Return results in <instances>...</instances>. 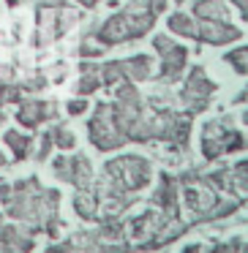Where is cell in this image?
I'll return each mask as SVG.
<instances>
[{
	"label": "cell",
	"instance_id": "6da1fadb",
	"mask_svg": "<svg viewBox=\"0 0 248 253\" xmlns=\"http://www.w3.org/2000/svg\"><path fill=\"white\" fill-rule=\"evenodd\" d=\"M0 204L8 220L25 223L36 234L57 240L63 229L60 220V191L47 188L39 177H22L14 182H0Z\"/></svg>",
	"mask_w": 248,
	"mask_h": 253
},
{
	"label": "cell",
	"instance_id": "7a4b0ae2",
	"mask_svg": "<svg viewBox=\"0 0 248 253\" xmlns=\"http://www.w3.org/2000/svg\"><path fill=\"white\" fill-rule=\"evenodd\" d=\"M153 182V164L145 155L123 153L104 164L101 180H93V188L101 199L104 218L126 215L134 204H139V191Z\"/></svg>",
	"mask_w": 248,
	"mask_h": 253
},
{
	"label": "cell",
	"instance_id": "3957f363",
	"mask_svg": "<svg viewBox=\"0 0 248 253\" xmlns=\"http://www.w3.org/2000/svg\"><path fill=\"white\" fill-rule=\"evenodd\" d=\"M177 185H180V204L188 215L186 220L194 229L213 223V220H221V218H232L235 212H243V204H246V199H235V196L215 191L204 180V171L199 169L177 174Z\"/></svg>",
	"mask_w": 248,
	"mask_h": 253
},
{
	"label": "cell",
	"instance_id": "277c9868",
	"mask_svg": "<svg viewBox=\"0 0 248 253\" xmlns=\"http://www.w3.org/2000/svg\"><path fill=\"white\" fill-rule=\"evenodd\" d=\"M166 3L169 0H128L126 8L115 11L109 19H104L93 30H88V36L99 41L104 49L145 39L153 30L155 19L166 11Z\"/></svg>",
	"mask_w": 248,
	"mask_h": 253
},
{
	"label": "cell",
	"instance_id": "5b68a950",
	"mask_svg": "<svg viewBox=\"0 0 248 253\" xmlns=\"http://www.w3.org/2000/svg\"><path fill=\"white\" fill-rule=\"evenodd\" d=\"M36 46H50L52 41L63 39L77 22H82V8L68 6L66 0H39L36 3Z\"/></svg>",
	"mask_w": 248,
	"mask_h": 253
},
{
	"label": "cell",
	"instance_id": "8992f818",
	"mask_svg": "<svg viewBox=\"0 0 248 253\" xmlns=\"http://www.w3.org/2000/svg\"><path fill=\"white\" fill-rule=\"evenodd\" d=\"M246 150V133L235 128L232 115H218L202 126V155L204 161H215L226 153H243Z\"/></svg>",
	"mask_w": 248,
	"mask_h": 253
},
{
	"label": "cell",
	"instance_id": "52a82bcc",
	"mask_svg": "<svg viewBox=\"0 0 248 253\" xmlns=\"http://www.w3.org/2000/svg\"><path fill=\"white\" fill-rule=\"evenodd\" d=\"M153 49L161 55V71L153 74V79L158 84H175L186 77V68H188V46L186 44H177L172 36L158 33L153 36Z\"/></svg>",
	"mask_w": 248,
	"mask_h": 253
},
{
	"label": "cell",
	"instance_id": "ba28073f",
	"mask_svg": "<svg viewBox=\"0 0 248 253\" xmlns=\"http://www.w3.org/2000/svg\"><path fill=\"white\" fill-rule=\"evenodd\" d=\"M186 71H188V77H186V82H183L177 98H180V104L186 112L199 115V112H204L210 106V98L215 95L218 84L207 77L204 66H191V68H186Z\"/></svg>",
	"mask_w": 248,
	"mask_h": 253
},
{
	"label": "cell",
	"instance_id": "9c48e42d",
	"mask_svg": "<svg viewBox=\"0 0 248 253\" xmlns=\"http://www.w3.org/2000/svg\"><path fill=\"white\" fill-rule=\"evenodd\" d=\"M88 139L96 150L101 153H112V150H120L123 144V136L117 133L115 123H112V115H109V101H99L93 106V117L88 120Z\"/></svg>",
	"mask_w": 248,
	"mask_h": 253
},
{
	"label": "cell",
	"instance_id": "30bf717a",
	"mask_svg": "<svg viewBox=\"0 0 248 253\" xmlns=\"http://www.w3.org/2000/svg\"><path fill=\"white\" fill-rule=\"evenodd\" d=\"M52 171L60 182H68L79 191V188H90L96 180L93 174V164L85 153H68V155H57L52 161Z\"/></svg>",
	"mask_w": 248,
	"mask_h": 253
},
{
	"label": "cell",
	"instance_id": "8fae6325",
	"mask_svg": "<svg viewBox=\"0 0 248 253\" xmlns=\"http://www.w3.org/2000/svg\"><path fill=\"white\" fill-rule=\"evenodd\" d=\"M33 248H36L33 229L0 215V253H30Z\"/></svg>",
	"mask_w": 248,
	"mask_h": 253
},
{
	"label": "cell",
	"instance_id": "7c38bea8",
	"mask_svg": "<svg viewBox=\"0 0 248 253\" xmlns=\"http://www.w3.org/2000/svg\"><path fill=\"white\" fill-rule=\"evenodd\" d=\"M150 207H158L164 215L169 218H180V185H177V174H169V171H161L158 174V185H155L153 196L148 199Z\"/></svg>",
	"mask_w": 248,
	"mask_h": 253
},
{
	"label": "cell",
	"instance_id": "4fadbf2b",
	"mask_svg": "<svg viewBox=\"0 0 248 253\" xmlns=\"http://www.w3.org/2000/svg\"><path fill=\"white\" fill-rule=\"evenodd\" d=\"M17 123L22 128L36 131L44 123H52L57 117V104L55 101H44V98H22L17 101Z\"/></svg>",
	"mask_w": 248,
	"mask_h": 253
},
{
	"label": "cell",
	"instance_id": "5bb4252c",
	"mask_svg": "<svg viewBox=\"0 0 248 253\" xmlns=\"http://www.w3.org/2000/svg\"><path fill=\"white\" fill-rule=\"evenodd\" d=\"M246 30L240 25L232 22H213V19H197V39L199 44H210V46H224L232 41H243Z\"/></svg>",
	"mask_w": 248,
	"mask_h": 253
},
{
	"label": "cell",
	"instance_id": "9a60e30c",
	"mask_svg": "<svg viewBox=\"0 0 248 253\" xmlns=\"http://www.w3.org/2000/svg\"><path fill=\"white\" fill-rule=\"evenodd\" d=\"M44 87H47L44 74H33V77L17 79V82H0V106L17 104V101L25 98V93H39Z\"/></svg>",
	"mask_w": 248,
	"mask_h": 253
},
{
	"label": "cell",
	"instance_id": "2e32d148",
	"mask_svg": "<svg viewBox=\"0 0 248 253\" xmlns=\"http://www.w3.org/2000/svg\"><path fill=\"white\" fill-rule=\"evenodd\" d=\"M77 253H131L128 242H104L93 234V231H77L71 234Z\"/></svg>",
	"mask_w": 248,
	"mask_h": 253
},
{
	"label": "cell",
	"instance_id": "e0dca14e",
	"mask_svg": "<svg viewBox=\"0 0 248 253\" xmlns=\"http://www.w3.org/2000/svg\"><path fill=\"white\" fill-rule=\"evenodd\" d=\"M71 207H74V212L79 215L82 220H99V215H101V199H99V193H96V188L90 185V188H79L77 193H74V199H71Z\"/></svg>",
	"mask_w": 248,
	"mask_h": 253
},
{
	"label": "cell",
	"instance_id": "ac0fdd59",
	"mask_svg": "<svg viewBox=\"0 0 248 253\" xmlns=\"http://www.w3.org/2000/svg\"><path fill=\"white\" fill-rule=\"evenodd\" d=\"M153 57L150 55H131L126 57V60H120V68H123V79H128V82L139 84V82H148V79H153Z\"/></svg>",
	"mask_w": 248,
	"mask_h": 253
},
{
	"label": "cell",
	"instance_id": "d6986e66",
	"mask_svg": "<svg viewBox=\"0 0 248 253\" xmlns=\"http://www.w3.org/2000/svg\"><path fill=\"white\" fill-rule=\"evenodd\" d=\"M194 19H213V22H232V6L226 0H197L191 6Z\"/></svg>",
	"mask_w": 248,
	"mask_h": 253
},
{
	"label": "cell",
	"instance_id": "ffe728a7",
	"mask_svg": "<svg viewBox=\"0 0 248 253\" xmlns=\"http://www.w3.org/2000/svg\"><path fill=\"white\" fill-rule=\"evenodd\" d=\"M79 98H88V95L99 93L101 90V79H99V66L93 60H82L79 63V79L74 84Z\"/></svg>",
	"mask_w": 248,
	"mask_h": 253
},
{
	"label": "cell",
	"instance_id": "44dd1931",
	"mask_svg": "<svg viewBox=\"0 0 248 253\" xmlns=\"http://www.w3.org/2000/svg\"><path fill=\"white\" fill-rule=\"evenodd\" d=\"M3 142L6 147L14 153V161H28L30 158V150H33V136L25 131H3Z\"/></svg>",
	"mask_w": 248,
	"mask_h": 253
},
{
	"label": "cell",
	"instance_id": "7402d4cb",
	"mask_svg": "<svg viewBox=\"0 0 248 253\" xmlns=\"http://www.w3.org/2000/svg\"><path fill=\"white\" fill-rule=\"evenodd\" d=\"M166 28H169V33L180 36V39H191V41L197 39V19L186 11H172L166 17Z\"/></svg>",
	"mask_w": 248,
	"mask_h": 253
},
{
	"label": "cell",
	"instance_id": "603a6c76",
	"mask_svg": "<svg viewBox=\"0 0 248 253\" xmlns=\"http://www.w3.org/2000/svg\"><path fill=\"white\" fill-rule=\"evenodd\" d=\"M50 133H52V144H55L60 153H71V150L77 147V133L68 126H52Z\"/></svg>",
	"mask_w": 248,
	"mask_h": 253
},
{
	"label": "cell",
	"instance_id": "cb8c5ba5",
	"mask_svg": "<svg viewBox=\"0 0 248 253\" xmlns=\"http://www.w3.org/2000/svg\"><path fill=\"white\" fill-rule=\"evenodd\" d=\"M232 171V191L237 199H246V185H248V164L246 158H240L235 166H229Z\"/></svg>",
	"mask_w": 248,
	"mask_h": 253
},
{
	"label": "cell",
	"instance_id": "d4e9b609",
	"mask_svg": "<svg viewBox=\"0 0 248 253\" xmlns=\"http://www.w3.org/2000/svg\"><path fill=\"white\" fill-rule=\"evenodd\" d=\"M224 63H229L235 74L246 77V71H248V49H246L243 44H240V46H235L232 52H226V55H224Z\"/></svg>",
	"mask_w": 248,
	"mask_h": 253
},
{
	"label": "cell",
	"instance_id": "484cf974",
	"mask_svg": "<svg viewBox=\"0 0 248 253\" xmlns=\"http://www.w3.org/2000/svg\"><path fill=\"white\" fill-rule=\"evenodd\" d=\"M204 253H246V237H232L224 242H213L210 248H204Z\"/></svg>",
	"mask_w": 248,
	"mask_h": 253
},
{
	"label": "cell",
	"instance_id": "4316f807",
	"mask_svg": "<svg viewBox=\"0 0 248 253\" xmlns=\"http://www.w3.org/2000/svg\"><path fill=\"white\" fill-rule=\"evenodd\" d=\"M74 55L79 57V60H96V57L104 55V46L99 44L96 39H90V36H85V41L74 49Z\"/></svg>",
	"mask_w": 248,
	"mask_h": 253
},
{
	"label": "cell",
	"instance_id": "83f0119b",
	"mask_svg": "<svg viewBox=\"0 0 248 253\" xmlns=\"http://www.w3.org/2000/svg\"><path fill=\"white\" fill-rule=\"evenodd\" d=\"M52 150H55V144H52V133L44 131V133H41V142H39V153H36V161H39V164L50 161Z\"/></svg>",
	"mask_w": 248,
	"mask_h": 253
},
{
	"label": "cell",
	"instance_id": "f1b7e54d",
	"mask_svg": "<svg viewBox=\"0 0 248 253\" xmlns=\"http://www.w3.org/2000/svg\"><path fill=\"white\" fill-rule=\"evenodd\" d=\"M44 253H77V245H74V240L68 237V240H60V242H55V245H50Z\"/></svg>",
	"mask_w": 248,
	"mask_h": 253
},
{
	"label": "cell",
	"instance_id": "f546056e",
	"mask_svg": "<svg viewBox=\"0 0 248 253\" xmlns=\"http://www.w3.org/2000/svg\"><path fill=\"white\" fill-rule=\"evenodd\" d=\"M66 112H68L71 117L85 115V112H88V101H85V98H71V101L66 104Z\"/></svg>",
	"mask_w": 248,
	"mask_h": 253
},
{
	"label": "cell",
	"instance_id": "4dcf8cb0",
	"mask_svg": "<svg viewBox=\"0 0 248 253\" xmlns=\"http://www.w3.org/2000/svg\"><path fill=\"white\" fill-rule=\"evenodd\" d=\"M226 3L237 8V14H240V19H246V14H248V0H226Z\"/></svg>",
	"mask_w": 248,
	"mask_h": 253
},
{
	"label": "cell",
	"instance_id": "1f68e13d",
	"mask_svg": "<svg viewBox=\"0 0 248 253\" xmlns=\"http://www.w3.org/2000/svg\"><path fill=\"white\" fill-rule=\"evenodd\" d=\"M204 248H207V245H204V242H194V245L183 248L180 253H204Z\"/></svg>",
	"mask_w": 248,
	"mask_h": 253
},
{
	"label": "cell",
	"instance_id": "d6a6232c",
	"mask_svg": "<svg viewBox=\"0 0 248 253\" xmlns=\"http://www.w3.org/2000/svg\"><path fill=\"white\" fill-rule=\"evenodd\" d=\"M99 3H101V0H77V6L79 8H88V11H90V8H96Z\"/></svg>",
	"mask_w": 248,
	"mask_h": 253
},
{
	"label": "cell",
	"instance_id": "836d02e7",
	"mask_svg": "<svg viewBox=\"0 0 248 253\" xmlns=\"http://www.w3.org/2000/svg\"><path fill=\"white\" fill-rule=\"evenodd\" d=\"M235 104H237V106H240V109H243V106H246V90H240V93H237V98H235Z\"/></svg>",
	"mask_w": 248,
	"mask_h": 253
},
{
	"label": "cell",
	"instance_id": "e575fe53",
	"mask_svg": "<svg viewBox=\"0 0 248 253\" xmlns=\"http://www.w3.org/2000/svg\"><path fill=\"white\" fill-rule=\"evenodd\" d=\"M3 166H8V158H6V153L0 150V169H3Z\"/></svg>",
	"mask_w": 248,
	"mask_h": 253
},
{
	"label": "cell",
	"instance_id": "d590c367",
	"mask_svg": "<svg viewBox=\"0 0 248 253\" xmlns=\"http://www.w3.org/2000/svg\"><path fill=\"white\" fill-rule=\"evenodd\" d=\"M3 126H6V112L0 109V128H3Z\"/></svg>",
	"mask_w": 248,
	"mask_h": 253
},
{
	"label": "cell",
	"instance_id": "8d00e7d4",
	"mask_svg": "<svg viewBox=\"0 0 248 253\" xmlns=\"http://www.w3.org/2000/svg\"><path fill=\"white\" fill-rule=\"evenodd\" d=\"M19 3H22V0H6V6H11V8H14V6H19Z\"/></svg>",
	"mask_w": 248,
	"mask_h": 253
},
{
	"label": "cell",
	"instance_id": "74e56055",
	"mask_svg": "<svg viewBox=\"0 0 248 253\" xmlns=\"http://www.w3.org/2000/svg\"><path fill=\"white\" fill-rule=\"evenodd\" d=\"M172 3H177V6H183V3H186V0H172Z\"/></svg>",
	"mask_w": 248,
	"mask_h": 253
}]
</instances>
